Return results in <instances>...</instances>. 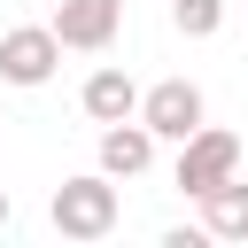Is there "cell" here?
<instances>
[{"mask_svg": "<svg viewBox=\"0 0 248 248\" xmlns=\"http://www.w3.org/2000/svg\"><path fill=\"white\" fill-rule=\"evenodd\" d=\"M46 217H54L62 240H108V232H116V178H108V170L62 178L54 202H46Z\"/></svg>", "mask_w": 248, "mask_h": 248, "instance_id": "cell-1", "label": "cell"}, {"mask_svg": "<svg viewBox=\"0 0 248 248\" xmlns=\"http://www.w3.org/2000/svg\"><path fill=\"white\" fill-rule=\"evenodd\" d=\"M140 124L155 132V140H194L202 124H209V101H202V85L194 78H163V85H147L140 93Z\"/></svg>", "mask_w": 248, "mask_h": 248, "instance_id": "cell-2", "label": "cell"}, {"mask_svg": "<svg viewBox=\"0 0 248 248\" xmlns=\"http://www.w3.org/2000/svg\"><path fill=\"white\" fill-rule=\"evenodd\" d=\"M225 178H240V140L232 132H217V124H202L194 140H178V186L202 202L209 186H225Z\"/></svg>", "mask_w": 248, "mask_h": 248, "instance_id": "cell-3", "label": "cell"}, {"mask_svg": "<svg viewBox=\"0 0 248 248\" xmlns=\"http://www.w3.org/2000/svg\"><path fill=\"white\" fill-rule=\"evenodd\" d=\"M54 70H62L54 23H16V31H0V78H8V85H46Z\"/></svg>", "mask_w": 248, "mask_h": 248, "instance_id": "cell-4", "label": "cell"}, {"mask_svg": "<svg viewBox=\"0 0 248 248\" xmlns=\"http://www.w3.org/2000/svg\"><path fill=\"white\" fill-rule=\"evenodd\" d=\"M46 23H54V39H62V46L101 54V46H116V31H124V0H62Z\"/></svg>", "mask_w": 248, "mask_h": 248, "instance_id": "cell-5", "label": "cell"}, {"mask_svg": "<svg viewBox=\"0 0 248 248\" xmlns=\"http://www.w3.org/2000/svg\"><path fill=\"white\" fill-rule=\"evenodd\" d=\"M147 163H155V132H147L140 116L101 124V170H108V178H140Z\"/></svg>", "mask_w": 248, "mask_h": 248, "instance_id": "cell-6", "label": "cell"}, {"mask_svg": "<svg viewBox=\"0 0 248 248\" xmlns=\"http://www.w3.org/2000/svg\"><path fill=\"white\" fill-rule=\"evenodd\" d=\"M85 116H93V124H124V116H140V85H132L116 62L93 70V78H85Z\"/></svg>", "mask_w": 248, "mask_h": 248, "instance_id": "cell-7", "label": "cell"}, {"mask_svg": "<svg viewBox=\"0 0 248 248\" xmlns=\"http://www.w3.org/2000/svg\"><path fill=\"white\" fill-rule=\"evenodd\" d=\"M202 232L209 240H248V178H225L202 194Z\"/></svg>", "mask_w": 248, "mask_h": 248, "instance_id": "cell-8", "label": "cell"}, {"mask_svg": "<svg viewBox=\"0 0 248 248\" xmlns=\"http://www.w3.org/2000/svg\"><path fill=\"white\" fill-rule=\"evenodd\" d=\"M170 23H178L186 39H209V31L225 23V0H170Z\"/></svg>", "mask_w": 248, "mask_h": 248, "instance_id": "cell-9", "label": "cell"}, {"mask_svg": "<svg viewBox=\"0 0 248 248\" xmlns=\"http://www.w3.org/2000/svg\"><path fill=\"white\" fill-rule=\"evenodd\" d=\"M0 225H8V194H0Z\"/></svg>", "mask_w": 248, "mask_h": 248, "instance_id": "cell-10", "label": "cell"}]
</instances>
